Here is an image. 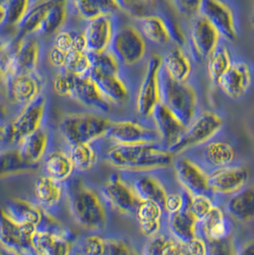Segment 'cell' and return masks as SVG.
Segmentation results:
<instances>
[{
  "label": "cell",
  "mask_w": 254,
  "mask_h": 255,
  "mask_svg": "<svg viewBox=\"0 0 254 255\" xmlns=\"http://www.w3.org/2000/svg\"><path fill=\"white\" fill-rule=\"evenodd\" d=\"M105 160L118 169L132 172H148L172 166L174 155L161 143L115 144L106 152Z\"/></svg>",
  "instance_id": "cell-1"
},
{
  "label": "cell",
  "mask_w": 254,
  "mask_h": 255,
  "mask_svg": "<svg viewBox=\"0 0 254 255\" xmlns=\"http://www.w3.org/2000/svg\"><path fill=\"white\" fill-rule=\"evenodd\" d=\"M70 211L77 224L87 231H101L107 215L100 195L81 180L70 179L64 185Z\"/></svg>",
  "instance_id": "cell-2"
},
{
  "label": "cell",
  "mask_w": 254,
  "mask_h": 255,
  "mask_svg": "<svg viewBox=\"0 0 254 255\" xmlns=\"http://www.w3.org/2000/svg\"><path fill=\"white\" fill-rule=\"evenodd\" d=\"M112 125L108 118L95 113H72L59 122V131L70 146L90 143L106 137Z\"/></svg>",
  "instance_id": "cell-3"
},
{
  "label": "cell",
  "mask_w": 254,
  "mask_h": 255,
  "mask_svg": "<svg viewBox=\"0 0 254 255\" xmlns=\"http://www.w3.org/2000/svg\"><path fill=\"white\" fill-rule=\"evenodd\" d=\"M77 242V236L48 213L43 224L32 235L31 249L35 255H72Z\"/></svg>",
  "instance_id": "cell-4"
},
{
  "label": "cell",
  "mask_w": 254,
  "mask_h": 255,
  "mask_svg": "<svg viewBox=\"0 0 254 255\" xmlns=\"http://www.w3.org/2000/svg\"><path fill=\"white\" fill-rule=\"evenodd\" d=\"M162 104L166 105L187 127L198 115V95L187 81L179 82L168 78L162 69Z\"/></svg>",
  "instance_id": "cell-5"
},
{
  "label": "cell",
  "mask_w": 254,
  "mask_h": 255,
  "mask_svg": "<svg viewBox=\"0 0 254 255\" xmlns=\"http://www.w3.org/2000/svg\"><path fill=\"white\" fill-rule=\"evenodd\" d=\"M223 126L224 121L219 114L210 110L203 111L185 128L181 139L168 151L176 155L208 142L219 133Z\"/></svg>",
  "instance_id": "cell-6"
},
{
  "label": "cell",
  "mask_w": 254,
  "mask_h": 255,
  "mask_svg": "<svg viewBox=\"0 0 254 255\" xmlns=\"http://www.w3.org/2000/svg\"><path fill=\"white\" fill-rule=\"evenodd\" d=\"M119 63L133 66L144 58L146 42L139 30L133 25H123L116 29L108 50Z\"/></svg>",
  "instance_id": "cell-7"
},
{
  "label": "cell",
  "mask_w": 254,
  "mask_h": 255,
  "mask_svg": "<svg viewBox=\"0 0 254 255\" xmlns=\"http://www.w3.org/2000/svg\"><path fill=\"white\" fill-rule=\"evenodd\" d=\"M47 99L41 95L33 103L24 106L21 112L5 126L6 143L18 144L30 134L43 126Z\"/></svg>",
  "instance_id": "cell-8"
},
{
  "label": "cell",
  "mask_w": 254,
  "mask_h": 255,
  "mask_svg": "<svg viewBox=\"0 0 254 255\" xmlns=\"http://www.w3.org/2000/svg\"><path fill=\"white\" fill-rule=\"evenodd\" d=\"M161 74L162 58L153 55L148 59L145 75L137 97V111L141 118L148 119L152 117L157 106L162 103Z\"/></svg>",
  "instance_id": "cell-9"
},
{
  "label": "cell",
  "mask_w": 254,
  "mask_h": 255,
  "mask_svg": "<svg viewBox=\"0 0 254 255\" xmlns=\"http://www.w3.org/2000/svg\"><path fill=\"white\" fill-rule=\"evenodd\" d=\"M201 14L205 16L225 39L233 42L239 35V25L231 4L220 0L202 1Z\"/></svg>",
  "instance_id": "cell-10"
},
{
  "label": "cell",
  "mask_w": 254,
  "mask_h": 255,
  "mask_svg": "<svg viewBox=\"0 0 254 255\" xmlns=\"http://www.w3.org/2000/svg\"><path fill=\"white\" fill-rule=\"evenodd\" d=\"M106 138L114 141L115 144L125 145L161 143L160 135L156 128L129 120L112 122Z\"/></svg>",
  "instance_id": "cell-11"
},
{
  "label": "cell",
  "mask_w": 254,
  "mask_h": 255,
  "mask_svg": "<svg viewBox=\"0 0 254 255\" xmlns=\"http://www.w3.org/2000/svg\"><path fill=\"white\" fill-rule=\"evenodd\" d=\"M104 200L116 210L123 214H135L140 200L128 184L119 175H111L102 189Z\"/></svg>",
  "instance_id": "cell-12"
},
{
  "label": "cell",
  "mask_w": 254,
  "mask_h": 255,
  "mask_svg": "<svg viewBox=\"0 0 254 255\" xmlns=\"http://www.w3.org/2000/svg\"><path fill=\"white\" fill-rule=\"evenodd\" d=\"M254 80L253 66L248 61L239 60L232 62L231 67L221 77L217 85L227 97L238 100L249 92Z\"/></svg>",
  "instance_id": "cell-13"
},
{
  "label": "cell",
  "mask_w": 254,
  "mask_h": 255,
  "mask_svg": "<svg viewBox=\"0 0 254 255\" xmlns=\"http://www.w3.org/2000/svg\"><path fill=\"white\" fill-rule=\"evenodd\" d=\"M35 228L21 225L0 209V244L8 249L20 254L33 253L31 249V238Z\"/></svg>",
  "instance_id": "cell-14"
},
{
  "label": "cell",
  "mask_w": 254,
  "mask_h": 255,
  "mask_svg": "<svg viewBox=\"0 0 254 255\" xmlns=\"http://www.w3.org/2000/svg\"><path fill=\"white\" fill-rule=\"evenodd\" d=\"M76 251L80 255H139L123 238L88 235L78 240Z\"/></svg>",
  "instance_id": "cell-15"
},
{
  "label": "cell",
  "mask_w": 254,
  "mask_h": 255,
  "mask_svg": "<svg viewBox=\"0 0 254 255\" xmlns=\"http://www.w3.org/2000/svg\"><path fill=\"white\" fill-rule=\"evenodd\" d=\"M116 29L114 14H106L89 21L83 32L86 52L89 54L107 52L112 42Z\"/></svg>",
  "instance_id": "cell-16"
},
{
  "label": "cell",
  "mask_w": 254,
  "mask_h": 255,
  "mask_svg": "<svg viewBox=\"0 0 254 255\" xmlns=\"http://www.w3.org/2000/svg\"><path fill=\"white\" fill-rule=\"evenodd\" d=\"M249 171L243 166H226L208 175L209 191L221 195H233L247 186Z\"/></svg>",
  "instance_id": "cell-17"
},
{
  "label": "cell",
  "mask_w": 254,
  "mask_h": 255,
  "mask_svg": "<svg viewBox=\"0 0 254 255\" xmlns=\"http://www.w3.org/2000/svg\"><path fill=\"white\" fill-rule=\"evenodd\" d=\"M43 80L36 72L18 74L6 82L9 98L15 104L26 105L33 103L41 96Z\"/></svg>",
  "instance_id": "cell-18"
},
{
  "label": "cell",
  "mask_w": 254,
  "mask_h": 255,
  "mask_svg": "<svg viewBox=\"0 0 254 255\" xmlns=\"http://www.w3.org/2000/svg\"><path fill=\"white\" fill-rule=\"evenodd\" d=\"M177 179L189 195H208V175L189 158L182 157L174 161Z\"/></svg>",
  "instance_id": "cell-19"
},
{
  "label": "cell",
  "mask_w": 254,
  "mask_h": 255,
  "mask_svg": "<svg viewBox=\"0 0 254 255\" xmlns=\"http://www.w3.org/2000/svg\"><path fill=\"white\" fill-rule=\"evenodd\" d=\"M220 38L218 31L205 16L199 14L193 19L190 29V42L197 58L207 59L219 45Z\"/></svg>",
  "instance_id": "cell-20"
},
{
  "label": "cell",
  "mask_w": 254,
  "mask_h": 255,
  "mask_svg": "<svg viewBox=\"0 0 254 255\" xmlns=\"http://www.w3.org/2000/svg\"><path fill=\"white\" fill-rule=\"evenodd\" d=\"M152 118L155 123L162 146L169 150L174 146L185 132V124L163 104H160L155 109Z\"/></svg>",
  "instance_id": "cell-21"
},
{
  "label": "cell",
  "mask_w": 254,
  "mask_h": 255,
  "mask_svg": "<svg viewBox=\"0 0 254 255\" xmlns=\"http://www.w3.org/2000/svg\"><path fill=\"white\" fill-rule=\"evenodd\" d=\"M189 200L190 195L186 193L184 208L177 212L168 214L167 219L170 235L183 244L190 243L197 238L198 221L189 209Z\"/></svg>",
  "instance_id": "cell-22"
},
{
  "label": "cell",
  "mask_w": 254,
  "mask_h": 255,
  "mask_svg": "<svg viewBox=\"0 0 254 255\" xmlns=\"http://www.w3.org/2000/svg\"><path fill=\"white\" fill-rule=\"evenodd\" d=\"M231 221L224 210L214 206L208 215L198 223L197 237L205 242L220 240L231 235Z\"/></svg>",
  "instance_id": "cell-23"
},
{
  "label": "cell",
  "mask_w": 254,
  "mask_h": 255,
  "mask_svg": "<svg viewBox=\"0 0 254 255\" xmlns=\"http://www.w3.org/2000/svg\"><path fill=\"white\" fill-rule=\"evenodd\" d=\"M50 139L49 129L42 126L19 143L17 148L19 157L26 164L36 166L38 162L45 158Z\"/></svg>",
  "instance_id": "cell-24"
},
{
  "label": "cell",
  "mask_w": 254,
  "mask_h": 255,
  "mask_svg": "<svg viewBox=\"0 0 254 255\" xmlns=\"http://www.w3.org/2000/svg\"><path fill=\"white\" fill-rule=\"evenodd\" d=\"M5 212L12 220L37 229L46 219L48 212L23 199H12L6 204Z\"/></svg>",
  "instance_id": "cell-25"
},
{
  "label": "cell",
  "mask_w": 254,
  "mask_h": 255,
  "mask_svg": "<svg viewBox=\"0 0 254 255\" xmlns=\"http://www.w3.org/2000/svg\"><path fill=\"white\" fill-rule=\"evenodd\" d=\"M65 193L62 183L48 176H41L35 181L34 194L35 200L44 211H54L58 209Z\"/></svg>",
  "instance_id": "cell-26"
},
{
  "label": "cell",
  "mask_w": 254,
  "mask_h": 255,
  "mask_svg": "<svg viewBox=\"0 0 254 255\" xmlns=\"http://www.w3.org/2000/svg\"><path fill=\"white\" fill-rule=\"evenodd\" d=\"M16 41L17 44L12 59V77L18 74L36 72L39 58L38 42L35 39L30 38H23Z\"/></svg>",
  "instance_id": "cell-27"
},
{
  "label": "cell",
  "mask_w": 254,
  "mask_h": 255,
  "mask_svg": "<svg viewBox=\"0 0 254 255\" xmlns=\"http://www.w3.org/2000/svg\"><path fill=\"white\" fill-rule=\"evenodd\" d=\"M164 209L156 203L140 201L135 212L141 233L147 238L160 234L163 222Z\"/></svg>",
  "instance_id": "cell-28"
},
{
  "label": "cell",
  "mask_w": 254,
  "mask_h": 255,
  "mask_svg": "<svg viewBox=\"0 0 254 255\" xmlns=\"http://www.w3.org/2000/svg\"><path fill=\"white\" fill-rule=\"evenodd\" d=\"M226 211L230 217L238 222L254 221V186H246L231 195L227 202Z\"/></svg>",
  "instance_id": "cell-29"
},
{
  "label": "cell",
  "mask_w": 254,
  "mask_h": 255,
  "mask_svg": "<svg viewBox=\"0 0 254 255\" xmlns=\"http://www.w3.org/2000/svg\"><path fill=\"white\" fill-rule=\"evenodd\" d=\"M163 73L171 80L185 82L192 72V64L180 46L171 48L162 59Z\"/></svg>",
  "instance_id": "cell-30"
},
{
  "label": "cell",
  "mask_w": 254,
  "mask_h": 255,
  "mask_svg": "<svg viewBox=\"0 0 254 255\" xmlns=\"http://www.w3.org/2000/svg\"><path fill=\"white\" fill-rule=\"evenodd\" d=\"M73 99L79 101L82 105L97 108L103 112L108 111L110 108V104L100 92L90 75L81 78L77 77Z\"/></svg>",
  "instance_id": "cell-31"
},
{
  "label": "cell",
  "mask_w": 254,
  "mask_h": 255,
  "mask_svg": "<svg viewBox=\"0 0 254 255\" xmlns=\"http://www.w3.org/2000/svg\"><path fill=\"white\" fill-rule=\"evenodd\" d=\"M55 2L56 1L53 0L33 2L22 20L16 27L17 35L15 36V39L21 40L27 35L37 33L46 16L47 12L53 7Z\"/></svg>",
  "instance_id": "cell-32"
},
{
  "label": "cell",
  "mask_w": 254,
  "mask_h": 255,
  "mask_svg": "<svg viewBox=\"0 0 254 255\" xmlns=\"http://www.w3.org/2000/svg\"><path fill=\"white\" fill-rule=\"evenodd\" d=\"M90 78L96 83L104 99L110 104H124L129 98L127 84L122 80L120 75L109 76H91Z\"/></svg>",
  "instance_id": "cell-33"
},
{
  "label": "cell",
  "mask_w": 254,
  "mask_h": 255,
  "mask_svg": "<svg viewBox=\"0 0 254 255\" xmlns=\"http://www.w3.org/2000/svg\"><path fill=\"white\" fill-rule=\"evenodd\" d=\"M131 186L140 201L156 203L163 209L168 193L159 179L152 175H142L137 178Z\"/></svg>",
  "instance_id": "cell-34"
},
{
  "label": "cell",
  "mask_w": 254,
  "mask_h": 255,
  "mask_svg": "<svg viewBox=\"0 0 254 255\" xmlns=\"http://www.w3.org/2000/svg\"><path fill=\"white\" fill-rule=\"evenodd\" d=\"M43 168L46 176L60 183L70 180L75 170L69 153L63 151H54L47 154Z\"/></svg>",
  "instance_id": "cell-35"
},
{
  "label": "cell",
  "mask_w": 254,
  "mask_h": 255,
  "mask_svg": "<svg viewBox=\"0 0 254 255\" xmlns=\"http://www.w3.org/2000/svg\"><path fill=\"white\" fill-rule=\"evenodd\" d=\"M139 28L142 36L153 43L165 44L172 39L170 24L157 13L139 20Z\"/></svg>",
  "instance_id": "cell-36"
},
{
  "label": "cell",
  "mask_w": 254,
  "mask_h": 255,
  "mask_svg": "<svg viewBox=\"0 0 254 255\" xmlns=\"http://www.w3.org/2000/svg\"><path fill=\"white\" fill-rule=\"evenodd\" d=\"M203 158L208 165L219 169L231 165L235 158V149L227 141H211L204 148Z\"/></svg>",
  "instance_id": "cell-37"
},
{
  "label": "cell",
  "mask_w": 254,
  "mask_h": 255,
  "mask_svg": "<svg viewBox=\"0 0 254 255\" xmlns=\"http://www.w3.org/2000/svg\"><path fill=\"white\" fill-rule=\"evenodd\" d=\"M73 5L81 17L88 21L106 14H114L119 10L117 1L82 0L74 1Z\"/></svg>",
  "instance_id": "cell-38"
},
{
  "label": "cell",
  "mask_w": 254,
  "mask_h": 255,
  "mask_svg": "<svg viewBox=\"0 0 254 255\" xmlns=\"http://www.w3.org/2000/svg\"><path fill=\"white\" fill-rule=\"evenodd\" d=\"M232 62L230 49L220 43L207 58V69L210 80L217 84L221 77L231 67Z\"/></svg>",
  "instance_id": "cell-39"
},
{
  "label": "cell",
  "mask_w": 254,
  "mask_h": 255,
  "mask_svg": "<svg viewBox=\"0 0 254 255\" xmlns=\"http://www.w3.org/2000/svg\"><path fill=\"white\" fill-rule=\"evenodd\" d=\"M69 154L75 169L81 172H86L93 169L99 157L98 151L93 145V142L70 146Z\"/></svg>",
  "instance_id": "cell-40"
},
{
  "label": "cell",
  "mask_w": 254,
  "mask_h": 255,
  "mask_svg": "<svg viewBox=\"0 0 254 255\" xmlns=\"http://www.w3.org/2000/svg\"><path fill=\"white\" fill-rule=\"evenodd\" d=\"M67 17V2L56 1L53 7L47 12L38 33L41 35H51L57 34Z\"/></svg>",
  "instance_id": "cell-41"
},
{
  "label": "cell",
  "mask_w": 254,
  "mask_h": 255,
  "mask_svg": "<svg viewBox=\"0 0 254 255\" xmlns=\"http://www.w3.org/2000/svg\"><path fill=\"white\" fill-rule=\"evenodd\" d=\"M35 167L26 164L19 157L17 149L0 150V177L22 173Z\"/></svg>",
  "instance_id": "cell-42"
},
{
  "label": "cell",
  "mask_w": 254,
  "mask_h": 255,
  "mask_svg": "<svg viewBox=\"0 0 254 255\" xmlns=\"http://www.w3.org/2000/svg\"><path fill=\"white\" fill-rule=\"evenodd\" d=\"M54 47L66 53L86 51L83 33L75 30H60L58 32L54 38Z\"/></svg>",
  "instance_id": "cell-43"
},
{
  "label": "cell",
  "mask_w": 254,
  "mask_h": 255,
  "mask_svg": "<svg viewBox=\"0 0 254 255\" xmlns=\"http://www.w3.org/2000/svg\"><path fill=\"white\" fill-rule=\"evenodd\" d=\"M91 58V76H109L120 75V63L109 52L101 54H90Z\"/></svg>",
  "instance_id": "cell-44"
},
{
  "label": "cell",
  "mask_w": 254,
  "mask_h": 255,
  "mask_svg": "<svg viewBox=\"0 0 254 255\" xmlns=\"http://www.w3.org/2000/svg\"><path fill=\"white\" fill-rule=\"evenodd\" d=\"M119 10L127 13L128 15L141 20L147 16L156 14L158 9L157 1H117Z\"/></svg>",
  "instance_id": "cell-45"
},
{
  "label": "cell",
  "mask_w": 254,
  "mask_h": 255,
  "mask_svg": "<svg viewBox=\"0 0 254 255\" xmlns=\"http://www.w3.org/2000/svg\"><path fill=\"white\" fill-rule=\"evenodd\" d=\"M91 65V58L88 52H70L63 70L81 78L90 74Z\"/></svg>",
  "instance_id": "cell-46"
},
{
  "label": "cell",
  "mask_w": 254,
  "mask_h": 255,
  "mask_svg": "<svg viewBox=\"0 0 254 255\" xmlns=\"http://www.w3.org/2000/svg\"><path fill=\"white\" fill-rule=\"evenodd\" d=\"M33 4L32 1L26 0H10L4 1V8H5V24L8 26L17 27L20 23L24 15L28 10L30 9L31 5Z\"/></svg>",
  "instance_id": "cell-47"
},
{
  "label": "cell",
  "mask_w": 254,
  "mask_h": 255,
  "mask_svg": "<svg viewBox=\"0 0 254 255\" xmlns=\"http://www.w3.org/2000/svg\"><path fill=\"white\" fill-rule=\"evenodd\" d=\"M77 77L62 70L56 76L53 81V89L58 96L73 99V94L76 86Z\"/></svg>",
  "instance_id": "cell-48"
},
{
  "label": "cell",
  "mask_w": 254,
  "mask_h": 255,
  "mask_svg": "<svg viewBox=\"0 0 254 255\" xmlns=\"http://www.w3.org/2000/svg\"><path fill=\"white\" fill-rule=\"evenodd\" d=\"M214 206L215 205L213 204L212 200L208 197V195H190L189 209L198 223L208 215L211 209L214 208Z\"/></svg>",
  "instance_id": "cell-49"
},
{
  "label": "cell",
  "mask_w": 254,
  "mask_h": 255,
  "mask_svg": "<svg viewBox=\"0 0 254 255\" xmlns=\"http://www.w3.org/2000/svg\"><path fill=\"white\" fill-rule=\"evenodd\" d=\"M207 255H237V247L232 236L206 242Z\"/></svg>",
  "instance_id": "cell-50"
},
{
  "label": "cell",
  "mask_w": 254,
  "mask_h": 255,
  "mask_svg": "<svg viewBox=\"0 0 254 255\" xmlns=\"http://www.w3.org/2000/svg\"><path fill=\"white\" fill-rule=\"evenodd\" d=\"M174 8L181 13L185 14L186 16H191L193 19L201 14V7L202 1H171L169 2Z\"/></svg>",
  "instance_id": "cell-51"
},
{
  "label": "cell",
  "mask_w": 254,
  "mask_h": 255,
  "mask_svg": "<svg viewBox=\"0 0 254 255\" xmlns=\"http://www.w3.org/2000/svg\"><path fill=\"white\" fill-rule=\"evenodd\" d=\"M186 199V193H168L164 202L163 209L168 213L171 214L177 212L184 208Z\"/></svg>",
  "instance_id": "cell-52"
},
{
  "label": "cell",
  "mask_w": 254,
  "mask_h": 255,
  "mask_svg": "<svg viewBox=\"0 0 254 255\" xmlns=\"http://www.w3.org/2000/svg\"><path fill=\"white\" fill-rule=\"evenodd\" d=\"M67 56H68V53H66L64 51H61L58 48L53 46V48L50 51V53H49V59H50L51 64L54 67L63 70L64 69V66H65Z\"/></svg>",
  "instance_id": "cell-53"
},
{
  "label": "cell",
  "mask_w": 254,
  "mask_h": 255,
  "mask_svg": "<svg viewBox=\"0 0 254 255\" xmlns=\"http://www.w3.org/2000/svg\"><path fill=\"white\" fill-rule=\"evenodd\" d=\"M237 255H254V239L249 240L238 248Z\"/></svg>",
  "instance_id": "cell-54"
},
{
  "label": "cell",
  "mask_w": 254,
  "mask_h": 255,
  "mask_svg": "<svg viewBox=\"0 0 254 255\" xmlns=\"http://www.w3.org/2000/svg\"><path fill=\"white\" fill-rule=\"evenodd\" d=\"M0 255H25L11 249H8L0 244Z\"/></svg>",
  "instance_id": "cell-55"
},
{
  "label": "cell",
  "mask_w": 254,
  "mask_h": 255,
  "mask_svg": "<svg viewBox=\"0 0 254 255\" xmlns=\"http://www.w3.org/2000/svg\"><path fill=\"white\" fill-rule=\"evenodd\" d=\"M5 8H4V1H0V27L5 24Z\"/></svg>",
  "instance_id": "cell-56"
},
{
  "label": "cell",
  "mask_w": 254,
  "mask_h": 255,
  "mask_svg": "<svg viewBox=\"0 0 254 255\" xmlns=\"http://www.w3.org/2000/svg\"><path fill=\"white\" fill-rule=\"evenodd\" d=\"M6 143V132H5V126L0 125V145Z\"/></svg>",
  "instance_id": "cell-57"
},
{
  "label": "cell",
  "mask_w": 254,
  "mask_h": 255,
  "mask_svg": "<svg viewBox=\"0 0 254 255\" xmlns=\"http://www.w3.org/2000/svg\"><path fill=\"white\" fill-rule=\"evenodd\" d=\"M6 118V108L0 103V122H3Z\"/></svg>",
  "instance_id": "cell-58"
},
{
  "label": "cell",
  "mask_w": 254,
  "mask_h": 255,
  "mask_svg": "<svg viewBox=\"0 0 254 255\" xmlns=\"http://www.w3.org/2000/svg\"><path fill=\"white\" fill-rule=\"evenodd\" d=\"M251 23H252V26H253V28L254 29V8L253 13H252V16H251Z\"/></svg>",
  "instance_id": "cell-59"
},
{
  "label": "cell",
  "mask_w": 254,
  "mask_h": 255,
  "mask_svg": "<svg viewBox=\"0 0 254 255\" xmlns=\"http://www.w3.org/2000/svg\"><path fill=\"white\" fill-rule=\"evenodd\" d=\"M0 44H1V43H0Z\"/></svg>",
  "instance_id": "cell-60"
}]
</instances>
